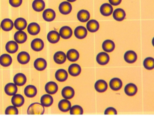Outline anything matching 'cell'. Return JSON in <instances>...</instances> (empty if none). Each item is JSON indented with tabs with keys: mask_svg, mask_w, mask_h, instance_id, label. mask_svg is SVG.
Returning a JSON list of instances; mask_svg holds the SVG:
<instances>
[{
	"mask_svg": "<svg viewBox=\"0 0 154 116\" xmlns=\"http://www.w3.org/2000/svg\"><path fill=\"white\" fill-rule=\"evenodd\" d=\"M104 114L105 115H117V111L115 108L109 107L105 109Z\"/></svg>",
	"mask_w": 154,
	"mask_h": 116,
	"instance_id": "7bdbcfd3",
	"label": "cell"
},
{
	"mask_svg": "<svg viewBox=\"0 0 154 116\" xmlns=\"http://www.w3.org/2000/svg\"><path fill=\"white\" fill-rule=\"evenodd\" d=\"M122 0H109L110 4L112 6H117L121 3Z\"/></svg>",
	"mask_w": 154,
	"mask_h": 116,
	"instance_id": "ee69618b",
	"label": "cell"
},
{
	"mask_svg": "<svg viewBox=\"0 0 154 116\" xmlns=\"http://www.w3.org/2000/svg\"><path fill=\"white\" fill-rule=\"evenodd\" d=\"M27 22L25 19L22 17L17 18L14 23L15 28L18 30H23L26 28Z\"/></svg>",
	"mask_w": 154,
	"mask_h": 116,
	"instance_id": "484cf974",
	"label": "cell"
},
{
	"mask_svg": "<svg viewBox=\"0 0 154 116\" xmlns=\"http://www.w3.org/2000/svg\"><path fill=\"white\" fill-rule=\"evenodd\" d=\"M27 31L29 34L31 35H36L40 32V26L36 22L30 23L28 26Z\"/></svg>",
	"mask_w": 154,
	"mask_h": 116,
	"instance_id": "ac0fdd59",
	"label": "cell"
},
{
	"mask_svg": "<svg viewBox=\"0 0 154 116\" xmlns=\"http://www.w3.org/2000/svg\"><path fill=\"white\" fill-rule=\"evenodd\" d=\"M23 0H9L10 4L14 8H18L21 6Z\"/></svg>",
	"mask_w": 154,
	"mask_h": 116,
	"instance_id": "b9f144b4",
	"label": "cell"
},
{
	"mask_svg": "<svg viewBox=\"0 0 154 116\" xmlns=\"http://www.w3.org/2000/svg\"><path fill=\"white\" fill-rule=\"evenodd\" d=\"M45 111V107L41 103L34 102L29 105L27 112L28 115H43Z\"/></svg>",
	"mask_w": 154,
	"mask_h": 116,
	"instance_id": "6da1fadb",
	"label": "cell"
},
{
	"mask_svg": "<svg viewBox=\"0 0 154 116\" xmlns=\"http://www.w3.org/2000/svg\"><path fill=\"white\" fill-rule=\"evenodd\" d=\"M66 58L71 62H76L79 59L80 54L79 52L75 49H70L66 53Z\"/></svg>",
	"mask_w": 154,
	"mask_h": 116,
	"instance_id": "d590c367",
	"label": "cell"
},
{
	"mask_svg": "<svg viewBox=\"0 0 154 116\" xmlns=\"http://www.w3.org/2000/svg\"><path fill=\"white\" fill-rule=\"evenodd\" d=\"M40 102L44 107H49L53 104L54 99L50 94H44L40 99Z\"/></svg>",
	"mask_w": 154,
	"mask_h": 116,
	"instance_id": "d6a6232c",
	"label": "cell"
},
{
	"mask_svg": "<svg viewBox=\"0 0 154 116\" xmlns=\"http://www.w3.org/2000/svg\"><path fill=\"white\" fill-rule=\"evenodd\" d=\"M137 53L132 50L127 51L124 54V59L128 63L132 64L137 61Z\"/></svg>",
	"mask_w": 154,
	"mask_h": 116,
	"instance_id": "7c38bea8",
	"label": "cell"
},
{
	"mask_svg": "<svg viewBox=\"0 0 154 116\" xmlns=\"http://www.w3.org/2000/svg\"><path fill=\"white\" fill-rule=\"evenodd\" d=\"M82 72V68L77 64H72L68 67V72L71 76H78Z\"/></svg>",
	"mask_w": 154,
	"mask_h": 116,
	"instance_id": "4dcf8cb0",
	"label": "cell"
},
{
	"mask_svg": "<svg viewBox=\"0 0 154 116\" xmlns=\"http://www.w3.org/2000/svg\"><path fill=\"white\" fill-rule=\"evenodd\" d=\"M45 47L44 41L39 38H36L32 40L31 43V47L33 51L40 52L43 50Z\"/></svg>",
	"mask_w": 154,
	"mask_h": 116,
	"instance_id": "7a4b0ae2",
	"label": "cell"
},
{
	"mask_svg": "<svg viewBox=\"0 0 154 116\" xmlns=\"http://www.w3.org/2000/svg\"><path fill=\"white\" fill-rule=\"evenodd\" d=\"M13 81L17 86H22L26 84L27 78L24 74L19 73L14 76Z\"/></svg>",
	"mask_w": 154,
	"mask_h": 116,
	"instance_id": "8fae6325",
	"label": "cell"
},
{
	"mask_svg": "<svg viewBox=\"0 0 154 116\" xmlns=\"http://www.w3.org/2000/svg\"><path fill=\"white\" fill-rule=\"evenodd\" d=\"M18 109L17 107L13 105L8 106L5 110V114L6 115H18Z\"/></svg>",
	"mask_w": 154,
	"mask_h": 116,
	"instance_id": "60d3db41",
	"label": "cell"
},
{
	"mask_svg": "<svg viewBox=\"0 0 154 116\" xmlns=\"http://www.w3.org/2000/svg\"><path fill=\"white\" fill-rule=\"evenodd\" d=\"M54 60L57 64H63L66 61V55L63 52L58 51L54 55Z\"/></svg>",
	"mask_w": 154,
	"mask_h": 116,
	"instance_id": "603a6c76",
	"label": "cell"
},
{
	"mask_svg": "<svg viewBox=\"0 0 154 116\" xmlns=\"http://www.w3.org/2000/svg\"><path fill=\"white\" fill-rule=\"evenodd\" d=\"M18 91V87L15 83H9L5 85L4 91L7 95L13 96L17 93Z\"/></svg>",
	"mask_w": 154,
	"mask_h": 116,
	"instance_id": "9c48e42d",
	"label": "cell"
},
{
	"mask_svg": "<svg viewBox=\"0 0 154 116\" xmlns=\"http://www.w3.org/2000/svg\"><path fill=\"white\" fill-rule=\"evenodd\" d=\"M59 34L62 38L65 39H69L72 35V30L70 27L64 26L60 29Z\"/></svg>",
	"mask_w": 154,
	"mask_h": 116,
	"instance_id": "ba28073f",
	"label": "cell"
},
{
	"mask_svg": "<svg viewBox=\"0 0 154 116\" xmlns=\"http://www.w3.org/2000/svg\"><path fill=\"white\" fill-rule=\"evenodd\" d=\"M144 67L147 70H153L154 68V59L151 57L145 58L143 62Z\"/></svg>",
	"mask_w": 154,
	"mask_h": 116,
	"instance_id": "f35d334b",
	"label": "cell"
},
{
	"mask_svg": "<svg viewBox=\"0 0 154 116\" xmlns=\"http://www.w3.org/2000/svg\"><path fill=\"white\" fill-rule=\"evenodd\" d=\"M59 11L63 15H66L70 14L72 11V6L68 2H63L59 6Z\"/></svg>",
	"mask_w": 154,
	"mask_h": 116,
	"instance_id": "277c9868",
	"label": "cell"
},
{
	"mask_svg": "<svg viewBox=\"0 0 154 116\" xmlns=\"http://www.w3.org/2000/svg\"><path fill=\"white\" fill-rule=\"evenodd\" d=\"M71 102L67 99H63L59 101L58 104V108L63 112H67L71 108Z\"/></svg>",
	"mask_w": 154,
	"mask_h": 116,
	"instance_id": "83f0119b",
	"label": "cell"
},
{
	"mask_svg": "<svg viewBox=\"0 0 154 116\" xmlns=\"http://www.w3.org/2000/svg\"><path fill=\"white\" fill-rule=\"evenodd\" d=\"M27 38L26 33L23 30H18L15 33L14 36V40L17 43L19 44L25 43Z\"/></svg>",
	"mask_w": 154,
	"mask_h": 116,
	"instance_id": "3957f363",
	"label": "cell"
},
{
	"mask_svg": "<svg viewBox=\"0 0 154 116\" xmlns=\"http://www.w3.org/2000/svg\"><path fill=\"white\" fill-rule=\"evenodd\" d=\"M48 40L49 43L52 44H56L59 42L60 36L59 33L55 30H52L49 32L47 35Z\"/></svg>",
	"mask_w": 154,
	"mask_h": 116,
	"instance_id": "e0dca14e",
	"label": "cell"
},
{
	"mask_svg": "<svg viewBox=\"0 0 154 116\" xmlns=\"http://www.w3.org/2000/svg\"><path fill=\"white\" fill-rule=\"evenodd\" d=\"M96 61L100 65L103 66L107 64L109 62L110 57L109 54L104 52L99 53L96 56Z\"/></svg>",
	"mask_w": 154,
	"mask_h": 116,
	"instance_id": "5b68a950",
	"label": "cell"
},
{
	"mask_svg": "<svg viewBox=\"0 0 154 116\" xmlns=\"http://www.w3.org/2000/svg\"><path fill=\"white\" fill-rule=\"evenodd\" d=\"M55 78L59 82H64L66 81L68 78V73L64 69H58L55 74Z\"/></svg>",
	"mask_w": 154,
	"mask_h": 116,
	"instance_id": "1f68e13d",
	"label": "cell"
},
{
	"mask_svg": "<svg viewBox=\"0 0 154 116\" xmlns=\"http://www.w3.org/2000/svg\"><path fill=\"white\" fill-rule=\"evenodd\" d=\"M32 6L35 11L41 12L45 8V3L44 0H34L32 2Z\"/></svg>",
	"mask_w": 154,
	"mask_h": 116,
	"instance_id": "74e56055",
	"label": "cell"
},
{
	"mask_svg": "<svg viewBox=\"0 0 154 116\" xmlns=\"http://www.w3.org/2000/svg\"><path fill=\"white\" fill-rule=\"evenodd\" d=\"M56 13L54 10L48 8L45 10L43 13V19L47 22H51L55 19Z\"/></svg>",
	"mask_w": 154,
	"mask_h": 116,
	"instance_id": "30bf717a",
	"label": "cell"
},
{
	"mask_svg": "<svg viewBox=\"0 0 154 116\" xmlns=\"http://www.w3.org/2000/svg\"><path fill=\"white\" fill-rule=\"evenodd\" d=\"M12 63L11 56L8 54H3L0 56V65L3 67H8Z\"/></svg>",
	"mask_w": 154,
	"mask_h": 116,
	"instance_id": "d4e9b609",
	"label": "cell"
},
{
	"mask_svg": "<svg viewBox=\"0 0 154 116\" xmlns=\"http://www.w3.org/2000/svg\"><path fill=\"white\" fill-rule=\"evenodd\" d=\"M25 98L20 94H15L11 98L12 105L16 107H20L25 103Z\"/></svg>",
	"mask_w": 154,
	"mask_h": 116,
	"instance_id": "52a82bcc",
	"label": "cell"
},
{
	"mask_svg": "<svg viewBox=\"0 0 154 116\" xmlns=\"http://www.w3.org/2000/svg\"><path fill=\"white\" fill-rule=\"evenodd\" d=\"M34 66L35 68L37 71H43L46 68L47 66V63L45 59L40 57L35 60Z\"/></svg>",
	"mask_w": 154,
	"mask_h": 116,
	"instance_id": "4fadbf2b",
	"label": "cell"
},
{
	"mask_svg": "<svg viewBox=\"0 0 154 116\" xmlns=\"http://www.w3.org/2000/svg\"><path fill=\"white\" fill-rule=\"evenodd\" d=\"M6 51L11 54L15 53L17 52L19 49L18 43L15 41H9L6 44L5 46Z\"/></svg>",
	"mask_w": 154,
	"mask_h": 116,
	"instance_id": "d6986e66",
	"label": "cell"
},
{
	"mask_svg": "<svg viewBox=\"0 0 154 116\" xmlns=\"http://www.w3.org/2000/svg\"><path fill=\"white\" fill-rule=\"evenodd\" d=\"M124 92L128 96H134L137 92V88L134 84L129 83L125 86Z\"/></svg>",
	"mask_w": 154,
	"mask_h": 116,
	"instance_id": "f1b7e54d",
	"label": "cell"
},
{
	"mask_svg": "<svg viewBox=\"0 0 154 116\" xmlns=\"http://www.w3.org/2000/svg\"><path fill=\"white\" fill-rule=\"evenodd\" d=\"M70 110L71 115H82L83 114V109L79 105H75L72 106L71 107Z\"/></svg>",
	"mask_w": 154,
	"mask_h": 116,
	"instance_id": "ab89813d",
	"label": "cell"
},
{
	"mask_svg": "<svg viewBox=\"0 0 154 116\" xmlns=\"http://www.w3.org/2000/svg\"><path fill=\"white\" fill-rule=\"evenodd\" d=\"M17 59L20 63L25 65L29 63L30 60V56L28 53L25 51H22L18 54Z\"/></svg>",
	"mask_w": 154,
	"mask_h": 116,
	"instance_id": "9a60e30c",
	"label": "cell"
},
{
	"mask_svg": "<svg viewBox=\"0 0 154 116\" xmlns=\"http://www.w3.org/2000/svg\"><path fill=\"white\" fill-rule=\"evenodd\" d=\"M100 12L103 16L104 17H109L112 14L113 12V8L110 4L105 3L101 6L100 8Z\"/></svg>",
	"mask_w": 154,
	"mask_h": 116,
	"instance_id": "5bb4252c",
	"label": "cell"
},
{
	"mask_svg": "<svg viewBox=\"0 0 154 116\" xmlns=\"http://www.w3.org/2000/svg\"><path fill=\"white\" fill-rule=\"evenodd\" d=\"M77 17L80 22L84 23L87 22L90 19V14L88 11L82 10L77 13Z\"/></svg>",
	"mask_w": 154,
	"mask_h": 116,
	"instance_id": "8d00e7d4",
	"label": "cell"
},
{
	"mask_svg": "<svg viewBox=\"0 0 154 116\" xmlns=\"http://www.w3.org/2000/svg\"><path fill=\"white\" fill-rule=\"evenodd\" d=\"M86 28L89 32L94 33L99 30L100 24L99 22L95 20H89L86 24Z\"/></svg>",
	"mask_w": 154,
	"mask_h": 116,
	"instance_id": "f546056e",
	"label": "cell"
},
{
	"mask_svg": "<svg viewBox=\"0 0 154 116\" xmlns=\"http://www.w3.org/2000/svg\"><path fill=\"white\" fill-rule=\"evenodd\" d=\"M58 87L57 84L54 81H49L45 85V90L48 94H55L58 90Z\"/></svg>",
	"mask_w": 154,
	"mask_h": 116,
	"instance_id": "8992f818",
	"label": "cell"
},
{
	"mask_svg": "<svg viewBox=\"0 0 154 116\" xmlns=\"http://www.w3.org/2000/svg\"><path fill=\"white\" fill-rule=\"evenodd\" d=\"M74 35L75 37L78 39H83L87 36V29L85 27L79 26L75 29Z\"/></svg>",
	"mask_w": 154,
	"mask_h": 116,
	"instance_id": "2e32d148",
	"label": "cell"
},
{
	"mask_svg": "<svg viewBox=\"0 0 154 116\" xmlns=\"http://www.w3.org/2000/svg\"><path fill=\"white\" fill-rule=\"evenodd\" d=\"M0 29H1V25H0Z\"/></svg>",
	"mask_w": 154,
	"mask_h": 116,
	"instance_id": "bcb514c9",
	"label": "cell"
},
{
	"mask_svg": "<svg viewBox=\"0 0 154 116\" xmlns=\"http://www.w3.org/2000/svg\"><path fill=\"white\" fill-rule=\"evenodd\" d=\"M94 88L97 92L99 93H103L107 90L108 89V84L105 81L99 80L95 82Z\"/></svg>",
	"mask_w": 154,
	"mask_h": 116,
	"instance_id": "cb8c5ba5",
	"label": "cell"
},
{
	"mask_svg": "<svg viewBox=\"0 0 154 116\" xmlns=\"http://www.w3.org/2000/svg\"><path fill=\"white\" fill-rule=\"evenodd\" d=\"M109 86L112 90L118 91L121 89L122 82L119 78H113L110 81Z\"/></svg>",
	"mask_w": 154,
	"mask_h": 116,
	"instance_id": "4316f807",
	"label": "cell"
},
{
	"mask_svg": "<svg viewBox=\"0 0 154 116\" xmlns=\"http://www.w3.org/2000/svg\"><path fill=\"white\" fill-rule=\"evenodd\" d=\"M115 45L113 41L107 39L103 41L102 44V48L103 51L107 53H111L115 49Z\"/></svg>",
	"mask_w": 154,
	"mask_h": 116,
	"instance_id": "836d02e7",
	"label": "cell"
},
{
	"mask_svg": "<svg viewBox=\"0 0 154 116\" xmlns=\"http://www.w3.org/2000/svg\"><path fill=\"white\" fill-rule=\"evenodd\" d=\"M24 93L28 98H34L37 93V89L34 85H27L24 89Z\"/></svg>",
	"mask_w": 154,
	"mask_h": 116,
	"instance_id": "ffe728a7",
	"label": "cell"
},
{
	"mask_svg": "<svg viewBox=\"0 0 154 116\" xmlns=\"http://www.w3.org/2000/svg\"><path fill=\"white\" fill-rule=\"evenodd\" d=\"M113 17L118 21H122L125 19L126 13L124 10L122 8H117L113 12Z\"/></svg>",
	"mask_w": 154,
	"mask_h": 116,
	"instance_id": "e575fe53",
	"label": "cell"
},
{
	"mask_svg": "<svg viewBox=\"0 0 154 116\" xmlns=\"http://www.w3.org/2000/svg\"><path fill=\"white\" fill-rule=\"evenodd\" d=\"M14 27V23L10 19L6 18L3 19L1 23V27L5 31H10L12 30Z\"/></svg>",
	"mask_w": 154,
	"mask_h": 116,
	"instance_id": "7402d4cb",
	"label": "cell"
},
{
	"mask_svg": "<svg viewBox=\"0 0 154 116\" xmlns=\"http://www.w3.org/2000/svg\"><path fill=\"white\" fill-rule=\"evenodd\" d=\"M68 2H74L76 1V0H66Z\"/></svg>",
	"mask_w": 154,
	"mask_h": 116,
	"instance_id": "f6af8a7d",
	"label": "cell"
},
{
	"mask_svg": "<svg viewBox=\"0 0 154 116\" xmlns=\"http://www.w3.org/2000/svg\"><path fill=\"white\" fill-rule=\"evenodd\" d=\"M74 90L70 86H66L62 90V96L67 99H70L73 98L75 95Z\"/></svg>",
	"mask_w": 154,
	"mask_h": 116,
	"instance_id": "44dd1931",
	"label": "cell"
}]
</instances>
